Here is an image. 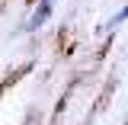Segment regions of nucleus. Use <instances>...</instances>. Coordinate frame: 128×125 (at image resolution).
<instances>
[{
  "label": "nucleus",
  "instance_id": "f257e3e1",
  "mask_svg": "<svg viewBox=\"0 0 128 125\" xmlns=\"http://www.w3.org/2000/svg\"><path fill=\"white\" fill-rule=\"evenodd\" d=\"M125 19H128V7H125L118 16H112V19H109V29H115V26H118V23H125Z\"/></svg>",
  "mask_w": 128,
  "mask_h": 125
}]
</instances>
